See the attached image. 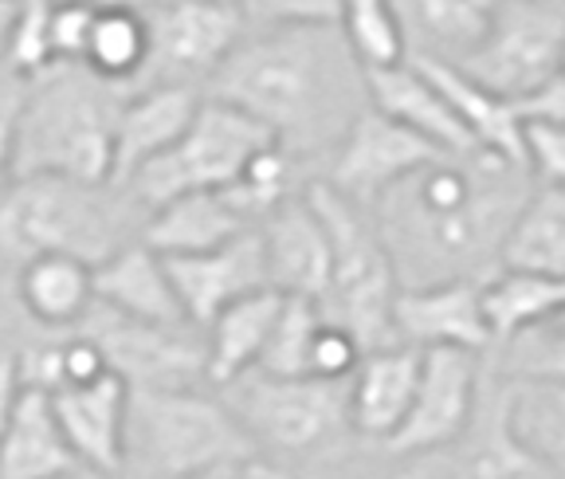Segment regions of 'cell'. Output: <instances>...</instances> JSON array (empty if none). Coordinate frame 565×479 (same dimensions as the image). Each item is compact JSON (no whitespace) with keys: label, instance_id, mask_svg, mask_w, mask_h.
<instances>
[{"label":"cell","instance_id":"9c48e42d","mask_svg":"<svg viewBox=\"0 0 565 479\" xmlns=\"http://www.w3.org/2000/svg\"><path fill=\"white\" fill-rule=\"evenodd\" d=\"M565 17L562 4L542 0H494L483 36L468 52L451 60L479 87L503 98L539 91L562 75Z\"/></svg>","mask_w":565,"mask_h":479},{"label":"cell","instance_id":"f6af8a7d","mask_svg":"<svg viewBox=\"0 0 565 479\" xmlns=\"http://www.w3.org/2000/svg\"><path fill=\"white\" fill-rule=\"evenodd\" d=\"M12 12H17V0H0V52H4V36H9Z\"/></svg>","mask_w":565,"mask_h":479},{"label":"cell","instance_id":"f546056e","mask_svg":"<svg viewBox=\"0 0 565 479\" xmlns=\"http://www.w3.org/2000/svg\"><path fill=\"white\" fill-rule=\"evenodd\" d=\"M405 40H416L408 55H436V60H459L491 20L494 0H393Z\"/></svg>","mask_w":565,"mask_h":479},{"label":"cell","instance_id":"30bf717a","mask_svg":"<svg viewBox=\"0 0 565 479\" xmlns=\"http://www.w3.org/2000/svg\"><path fill=\"white\" fill-rule=\"evenodd\" d=\"M75 327L95 338L110 373L130 390H181L204 382V334L196 327L130 319L103 302H90Z\"/></svg>","mask_w":565,"mask_h":479},{"label":"cell","instance_id":"d6a6232c","mask_svg":"<svg viewBox=\"0 0 565 479\" xmlns=\"http://www.w3.org/2000/svg\"><path fill=\"white\" fill-rule=\"evenodd\" d=\"M334 24L362 72L393 67L408 55L405 24H401L393 0H342Z\"/></svg>","mask_w":565,"mask_h":479},{"label":"cell","instance_id":"277c9868","mask_svg":"<svg viewBox=\"0 0 565 479\" xmlns=\"http://www.w3.org/2000/svg\"><path fill=\"white\" fill-rule=\"evenodd\" d=\"M122 95L83 63H52L32 75L17 118L12 178L110 181Z\"/></svg>","mask_w":565,"mask_h":479},{"label":"cell","instance_id":"f35d334b","mask_svg":"<svg viewBox=\"0 0 565 479\" xmlns=\"http://www.w3.org/2000/svg\"><path fill=\"white\" fill-rule=\"evenodd\" d=\"M358 362H362L358 338H353L345 327H338V322L322 319V327H318V334H315V347H310V377L345 382Z\"/></svg>","mask_w":565,"mask_h":479},{"label":"cell","instance_id":"d6986e66","mask_svg":"<svg viewBox=\"0 0 565 479\" xmlns=\"http://www.w3.org/2000/svg\"><path fill=\"white\" fill-rule=\"evenodd\" d=\"M95 279V302L110 307L118 315L146 322H181L193 327L177 302V291L169 284L166 259L146 244V240H126L122 248H115L106 259L90 267Z\"/></svg>","mask_w":565,"mask_h":479},{"label":"cell","instance_id":"7c38bea8","mask_svg":"<svg viewBox=\"0 0 565 479\" xmlns=\"http://www.w3.org/2000/svg\"><path fill=\"white\" fill-rule=\"evenodd\" d=\"M150 60L138 87L146 83H209L224 55L247 32L236 0H166L146 12Z\"/></svg>","mask_w":565,"mask_h":479},{"label":"cell","instance_id":"e575fe53","mask_svg":"<svg viewBox=\"0 0 565 479\" xmlns=\"http://www.w3.org/2000/svg\"><path fill=\"white\" fill-rule=\"evenodd\" d=\"M499 354L507 382H565V334H562V315L530 322V327L514 330L503 338Z\"/></svg>","mask_w":565,"mask_h":479},{"label":"cell","instance_id":"b9f144b4","mask_svg":"<svg viewBox=\"0 0 565 479\" xmlns=\"http://www.w3.org/2000/svg\"><path fill=\"white\" fill-rule=\"evenodd\" d=\"M20 370H17V350H0V436L9 428V417L12 408H17V397H20Z\"/></svg>","mask_w":565,"mask_h":479},{"label":"cell","instance_id":"9a60e30c","mask_svg":"<svg viewBox=\"0 0 565 479\" xmlns=\"http://www.w3.org/2000/svg\"><path fill=\"white\" fill-rule=\"evenodd\" d=\"M256 228L267 287H275L279 295L322 299L330 279V240L307 193H291L282 204H275Z\"/></svg>","mask_w":565,"mask_h":479},{"label":"cell","instance_id":"7bdbcfd3","mask_svg":"<svg viewBox=\"0 0 565 479\" xmlns=\"http://www.w3.org/2000/svg\"><path fill=\"white\" fill-rule=\"evenodd\" d=\"M12 272H17V264L0 256V334L12 327V315H20L17 299H12Z\"/></svg>","mask_w":565,"mask_h":479},{"label":"cell","instance_id":"44dd1931","mask_svg":"<svg viewBox=\"0 0 565 479\" xmlns=\"http://www.w3.org/2000/svg\"><path fill=\"white\" fill-rule=\"evenodd\" d=\"M55 417L87 471H122V425H126V382L103 373L98 382L71 385L52 393Z\"/></svg>","mask_w":565,"mask_h":479},{"label":"cell","instance_id":"ffe728a7","mask_svg":"<svg viewBox=\"0 0 565 479\" xmlns=\"http://www.w3.org/2000/svg\"><path fill=\"white\" fill-rule=\"evenodd\" d=\"M362 79H365L370 107H377L393 123L408 126L413 134H420V138H428V142L448 153L476 150L471 134L459 126V118L451 115V107L444 103L440 91H436V83L416 63L401 60L393 67H370V72H362Z\"/></svg>","mask_w":565,"mask_h":479},{"label":"cell","instance_id":"ac0fdd59","mask_svg":"<svg viewBox=\"0 0 565 479\" xmlns=\"http://www.w3.org/2000/svg\"><path fill=\"white\" fill-rule=\"evenodd\" d=\"M416 370H420V350L408 342L365 350L362 362L345 377V413L358 440L385 444L397 433L416 390Z\"/></svg>","mask_w":565,"mask_h":479},{"label":"cell","instance_id":"4316f807","mask_svg":"<svg viewBox=\"0 0 565 479\" xmlns=\"http://www.w3.org/2000/svg\"><path fill=\"white\" fill-rule=\"evenodd\" d=\"M499 267L565 279V185H530L499 244Z\"/></svg>","mask_w":565,"mask_h":479},{"label":"cell","instance_id":"74e56055","mask_svg":"<svg viewBox=\"0 0 565 479\" xmlns=\"http://www.w3.org/2000/svg\"><path fill=\"white\" fill-rule=\"evenodd\" d=\"M247 28L267 24H334L342 0H236Z\"/></svg>","mask_w":565,"mask_h":479},{"label":"cell","instance_id":"52a82bcc","mask_svg":"<svg viewBox=\"0 0 565 479\" xmlns=\"http://www.w3.org/2000/svg\"><path fill=\"white\" fill-rule=\"evenodd\" d=\"M228 408L264 456H338L358 440L345 413V382L327 377H271L247 370L236 382L221 385Z\"/></svg>","mask_w":565,"mask_h":479},{"label":"cell","instance_id":"836d02e7","mask_svg":"<svg viewBox=\"0 0 565 479\" xmlns=\"http://www.w3.org/2000/svg\"><path fill=\"white\" fill-rule=\"evenodd\" d=\"M318 327H322L318 299L282 295L267 342L259 350V362L252 370L271 373V377H310V347H315Z\"/></svg>","mask_w":565,"mask_h":479},{"label":"cell","instance_id":"1f68e13d","mask_svg":"<svg viewBox=\"0 0 565 479\" xmlns=\"http://www.w3.org/2000/svg\"><path fill=\"white\" fill-rule=\"evenodd\" d=\"M299 169H302L299 153H291L275 138V142L259 146V150L244 161L236 181L224 185V196L236 204L247 221L259 224L275 204H282L291 193H299Z\"/></svg>","mask_w":565,"mask_h":479},{"label":"cell","instance_id":"5b68a950","mask_svg":"<svg viewBox=\"0 0 565 479\" xmlns=\"http://www.w3.org/2000/svg\"><path fill=\"white\" fill-rule=\"evenodd\" d=\"M146 209L110 181L12 178L0 193V256L20 264L28 256L63 252L95 267L130 232H141Z\"/></svg>","mask_w":565,"mask_h":479},{"label":"cell","instance_id":"f1b7e54d","mask_svg":"<svg viewBox=\"0 0 565 479\" xmlns=\"http://www.w3.org/2000/svg\"><path fill=\"white\" fill-rule=\"evenodd\" d=\"M503 421L522 453L565 476V390L562 382H507Z\"/></svg>","mask_w":565,"mask_h":479},{"label":"cell","instance_id":"4fadbf2b","mask_svg":"<svg viewBox=\"0 0 565 479\" xmlns=\"http://www.w3.org/2000/svg\"><path fill=\"white\" fill-rule=\"evenodd\" d=\"M327 158V185L338 189L345 201L373 209L385 189H393L401 178H408L416 166L433 161L436 153H448L440 146H433L428 138L413 134L408 126L393 123L388 115H381L377 107L365 103L358 115L350 118L338 142L330 146Z\"/></svg>","mask_w":565,"mask_h":479},{"label":"cell","instance_id":"2e32d148","mask_svg":"<svg viewBox=\"0 0 565 479\" xmlns=\"http://www.w3.org/2000/svg\"><path fill=\"white\" fill-rule=\"evenodd\" d=\"M196 83H146L122 95L115 123V158H110V185L122 189L150 158L185 134L201 107Z\"/></svg>","mask_w":565,"mask_h":479},{"label":"cell","instance_id":"8fae6325","mask_svg":"<svg viewBox=\"0 0 565 479\" xmlns=\"http://www.w3.org/2000/svg\"><path fill=\"white\" fill-rule=\"evenodd\" d=\"M479 354L456 347H428L420 350L416 390L408 401L397 433L381 448L388 456H436L463 436L479 405Z\"/></svg>","mask_w":565,"mask_h":479},{"label":"cell","instance_id":"603a6c76","mask_svg":"<svg viewBox=\"0 0 565 479\" xmlns=\"http://www.w3.org/2000/svg\"><path fill=\"white\" fill-rule=\"evenodd\" d=\"M87 471L55 417L52 393L24 385L0 436V479H55Z\"/></svg>","mask_w":565,"mask_h":479},{"label":"cell","instance_id":"bcb514c9","mask_svg":"<svg viewBox=\"0 0 565 479\" xmlns=\"http://www.w3.org/2000/svg\"><path fill=\"white\" fill-rule=\"evenodd\" d=\"M542 4H562V0H542Z\"/></svg>","mask_w":565,"mask_h":479},{"label":"cell","instance_id":"d590c367","mask_svg":"<svg viewBox=\"0 0 565 479\" xmlns=\"http://www.w3.org/2000/svg\"><path fill=\"white\" fill-rule=\"evenodd\" d=\"M52 63V0H17L0 67H9L20 79H32V75L47 72Z\"/></svg>","mask_w":565,"mask_h":479},{"label":"cell","instance_id":"8d00e7d4","mask_svg":"<svg viewBox=\"0 0 565 479\" xmlns=\"http://www.w3.org/2000/svg\"><path fill=\"white\" fill-rule=\"evenodd\" d=\"M519 161L534 185H565V123L562 118H522Z\"/></svg>","mask_w":565,"mask_h":479},{"label":"cell","instance_id":"484cf974","mask_svg":"<svg viewBox=\"0 0 565 479\" xmlns=\"http://www.w3.org/2000/svg\"><path fill=\"white\" fill-rule=\"evenodd\" d=\"M282 295L275 287H256V291L239 295L228 307L212 315L204 334V382L216 390L236 382L239 373H247L259 362V350L267 342V330L275 322Z\"/></svg>","mask_w":565,"mask_h":479},{"label":"cell","instance_id":"83f0119b","mask_svg":"<svg viewBox=\"0 0 565 479\" xmlns=\"http://www.w3.org/2000/svg\"><path fill=\"white\" fill-rule=\"evenodd\" d=\"M565 307V279L534 276V272H514V267H494L479 284V311L487 322V350L499 347L514 330L530 322L562 315Z\"/></svg>","mask_w":565,"mask_h":479},{"label":"cell","instance_id":"3957f363","mask_svg":"<svg viewBox=\"0 0 565 479\" xmlns=\"http://www.w3.org/2000/svg\"><path fill=\"white\" fill-rule=\"evenodd\" d=\"M122 471L134 476H275L224 397L196 385L181 390H130L126 385Z\"/></svg>","mask_w":565,"mask_h":479},{"label":"cell","instance_id":"ab89813d","mask_svg":"<svg viewBox=\"0 0 565 479\" xmlns=\"http://www.w3.org/2000/svg\"><path fill=\"white\" fill-rule=\"evenodd\" d=\"M95 4L87 0H52V52L55 63H83L95 24Z\"/></svg>","mask_w":565,"mask_h":479},{"label":"cell","instance_id":"8992f818","mask_svg":"<svg viewBox=\"0 0 565 479\" xmlns=\"http://www.w3.org/2000/svg\"><path fill=\"white\" fill-rule=\"evenodd\" d=\"M302 193L315 204V213L322 216L330 240V279L322 299H318L322 319L350 330L362 354L397 342V334H393V299H397L401 284L370 209L345 201L327 181H310Z\"/></svg>","mask_w":565,"mask_h":479},{"label":"cell","instance_id":"cb8c5ba5","mask_svg":"<svg viewBox=\"0 0 565 479\" xmlns=\"http://www.w3.org/2000/svg\"><path fill=\"white\" fill-rule=\"evenodd\" d=\"M247 228H256V224L224 196V189H193V193H181L150 209L138 236L158 256H185V252L216 248Z\"/></svg>","mask_w":565,"mask_h":479},{"label":"cell","instance_id":"7402d4cb","mask_svg":"<svg viewBox=\"0 0 565 479\" xmlns=\"http://www.w3.org/2000/svg\"><path fill=\"white\" fill-rule=\"evenodd\" d=\"M12 299L24 322H35L40 330H71L83 322V315L95 302V279L90 264L63 252H44V256H28L12 272Z\"/></svg>","mask_w":565,"mask_h":479},{"label":"cell","instance_id":"ba28073f","mask_svg":"<svg viewBox=\"0 0 565 479\" xmlns=\"http://www.w3.org/2000/svg\"><path fill=\"white\" fill-rule=\"evenodd\" d=\"M267 142H275V134L264 123H256L232 103L204 95L185 134L158 158L146 161L122 189L150 213L158 204L193 193V189L232 185L244 161Z\"/></svg>","mask_w":565,"mask_h":479},{"label":"cell","instance_id":"60d3db41","mask_svg":"<svg viewBox=\"0 0 565 479\" xmlns=\"http://www.w3.org/2000/svg\"><path fill=\"white\" fill-rule=\"evenodd\" d=\"M28 79L12 75L9 67H0V193L12 181V146H17V118L20 103H24Z\"/></svg>","mask_w":565,"mask_h":479},{"label":"cell","instance_id":"4dcf8cb0","mask_svg":"<svg viewBox=\"0 0 565 479\" xmlns=\"http://www.w3.org/2000/svg\"><path fill=\"white\" fill-rule=\"evenodd\" d=\"M150 60V28H146V12H126V9H98L95 24H90L87 52H83V67L98 75V79L115 83L122 91H134Z\"/></svg>","mask_w":565,"mask_h":479},{"label":"cell","instance_id":"6da1fadb","mask_svg":"<svg viewBox=\"0 0 565 479\" xmlns=\"http://www.w3.org/2000/svg\"><path fill=\"white\" fill-rule=\"evenodd\" d=\"M534 181L494 153H436L373 201L401 287L476 279L499 267V244Z\"/></svg>","mask_w":565,"mask_h":479},{"label":"cell","instance_id":"d4e9b609","mask_svg":"<svg viewBox=\"0 0 565 479\" xmlns=\"http://www.w3.org/2000/svg\"><path fill=\"white\" fill-rule=\"evenodd\" d=\"M405 60L416 63V67L436 83V91H440L444 103L451 107V115H456L459 126L471 134L476 150L522 166L519 161V115H514L511 98L479 87L476 79H468V75L448 60H436V55H405Z\"/></svg>","mask_w":565,"mask_h":479},{"label":"cell","instance_id":"ee69618b","mask_svg":"<svg viewBox=\"0 0 565 479\" xmlns=\"http://www.w3.org/2000/svg\"><path fill=\"white\" fill-rule=\"evenodd\" d=\"M87 4H95V9H126V12H150V9H158V4H166V0H87Z\"/></svg>","mask_w":565,"mask_h":479},{"label":"cell","instance_id":"7a4b0ae2","mask_svg":"<svg viewBox=\"0 0 565 479\" xmlns=\"http://www.w3.org/2000/svg\"><path fill=\"white\" fill-rule=\"evenodd\" d=\"M204 87L264 123L299 158L327 153L370 103L338 24L247 28Z\"/></svg>","mask_w":565,"mask_h":479},{"label":"cell","instance_id":"e0dca14e","mask_svg":"<svg viewBox=\"0 0 565 479\" xmlns=\"http://www.w3.org/2000/svg\"><path fill=\"white\" fill-rule=\"evenodd\" d=\"M393 334L416 350L456 347L483 354L491 338H487V322L479 311V284L476 279H440V284L397 287Z\"/></svg>","mask_w":565,"mask_h":479},{"label":"cell","instance_id":"5bb4252c","mask_svg":"<svg viewBox=\"0 0 565 479\" xmlns=\"http://www.w3.org/2000/svg\"><path fill=\"white\" fill-rule=\"evenodd\" d=\"M166 259L169 284L177 291V302L185 319L196 330L209 327V319L221 307H228L239 295L267 287L264 248H259V228H247L239 236L224 240L216 248L185 252V256H161Z\"/></svg>","mask_w":565,"mask_h":479}]
</instances>
